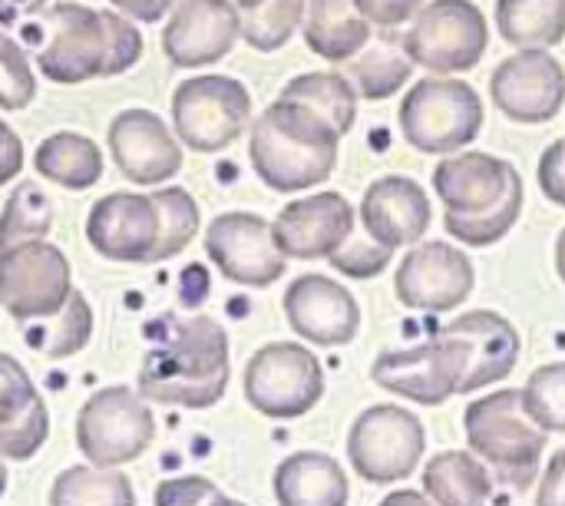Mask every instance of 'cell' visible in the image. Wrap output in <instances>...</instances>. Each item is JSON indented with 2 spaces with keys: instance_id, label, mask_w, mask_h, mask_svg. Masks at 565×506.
Here are the masks:
<instances>
[{
  "instance_id": "obj_1",
  "label": "cell",
  "mask_w": 565,
  "mask_h": 506,
  "mask_svg": "<svg viewBox=\"0 0 565 506\" xmlns=\"http://www.w3.org/2000/svg\"><path fill=\"white\" fill-rule=\"evenodd\" d=\"M30 36L40 46V73L63 86L119 76L142 56V33L132 20L83 3H53L40 13Z\"/></svg>"
},
{
  "instance_id": "obj_2",
  "label": "cell",
  "mask_w": 565,
  "mask_h": 506,
  "mask_svg": "<svg viewBox=\"0 0 565 506\" xmlns=\"http://www.w3.org/2000/svg\"><path fill=\"white\" fill-rule=\"evenodd\" d=\"M228 338L205 315L169 318L159 345L142 358L136 394L152 404L205 411L228 391Z\"/></svg>"
},
{
  "instance_id": "obj_3",
  "label": "cell",
  "mask_w": 565,
  "mask_h": 506,
  "mask_svg": "<svg viewBox=\"0 0 565 506\" xmlns=\"http://www.w3.org/2000/svg\"><path fill=\"white\" fill-rule=\"evenodd\" d=\"M338 129L295 99H275L252 123V166L275 192H301L331 179L338 166Z\"/></svg>"
},
{
  "instance_id": "obj_4",
  "label": "cell",
  "mask_w": 565,
  "mask_h": 506,
  "mask_svg": "<svg viewBox=\"0 0 565 506\" xmlns=\"http://www.w3.org/2000/svg\"><path fill=\"white\" fill-rule=\"evenodd\" d=\"M463 431L470 451L500 471L510 487L526 491L536 481L546 434L523 411L520 391H490L477 398L463 414Z\"/></svg>"
},
{
  "instance_id": "obj_5",
  "label": "cell",
  "mask_w": 565,
  "mask_h": 506,
  "mask_svg": "<svg viewBox=\"0 0 565 506\" xmlns=\"http://www.w3.org/2000/svg\"><path fill=\"white\" fill-rule=\"evenodd\" d=\"M483 126L480 93L457 76H427L401 103L404 139L427 156H450L470 146Z\"/></svg>"
},
{
  "instance_id": "obj_6",
  "label": "cell",
  "mask_w": 565,
  "mask_h": 506,
  "mask_svg": "<svg viewBox=\"0 0 565 506\" xmlns=\"http://www.w3.org/2000/svg\"><path fill=\"white\" fill-rule=\"evenodd\" d=\"M172 123L185 149L222 152L252 126V93L235 76H189L172 93Z\"/></svg>"
},
{
  "instance_id": "obj_7",
  "label": "cell",
  "mask_w": 565,
  "mask_h": 506,
  "mask_svg": "<svg viewBox=\"0 0 565 506\" xmlns=\"http://www.w3.org/2000/svg\"><path fill=\"white\" fill-rule=\"evenodd\" d=\"M245 401L271 418V421H295L318 408L324 394V371L315 351L298 341H275L258 348L245 365Z\"/></svg>"
},
{
  "instance_id": "obj_8",
  "label": "cell",
  "mask_w": 565,
  "mask_h": 506,
  "mask_svg": "<svg viewBox=\"0 0 565 506\" xmlns=\"http://www.w3.org/2000/svg\"><path fill=\"white\" fill-rule=\"evenodd\" d=\"M404 53L430 73H467L490 46V23L473 0H434L404 33Z\"/></svg>"
},
{
  "instance_id": "obj_9",
  "label": "cell",
  "mask_w": 565,
  "mask_h": 506,
  "mask_svg": "<svg viewBox=\"0 0 565 506\" xmlns=\"http://www.w3.org/2000/svg\"><path fill=\"white\" fill-rule=\"evenodd\" d=\"M156 418L132 388H103L76 414V447L93 467L116 471L149 451Z\"/></svg>"
},
{
  "instance_id": "obj_10",
  "label": "cell",
  "mask_w": 565,
  "mask_h": 506,
  "mask_svg": "<svg viewBox=\"0 0 565 506\" xmlns=\"http://www.w3.org/2000/svg\"><path fill=\"white\" fill-rule=\"evenodd\" d=\"M427 434L420 418L397 404L367 408L348 434V461L371 484H397L411 477L424 457Z\"/></svg>"
},
{
  "instance_id": "obj_11",
  "label": "cell",
  "mask_w": 565,
  "mask_h": 506,
  "mask_svg": "<svg viewBox=\"0 0 565 506\" xmlns=\"http://www.w3.org/2000/svg\"><path fill=\"white\" fill-rule=\"evenodd\" d=\"M73 295L70 262L50 242H26L0 255V308L30 325L53 318Z\"/></svg>"
},
{
  "instance_id": "obj_12",
  "label": "cell",
  "mask_w": 565,
  "mask_h": 506,
  "mask_svg": "<svg viewBox=\"0 0 565 506\" xmlns=\"http://www.w3.org/2000/svg\"><path fill=\"white\" fill-rule=\"evenodd\" d=\"M463 375H467V351L460 341L444 335L407 351H384L371 365V378L377 388L424 408H440L454 394H460Z\"/></svg>"
},
{
  "instance_id": "obj_13",
  "label": "cell",
  "mask_w": 565,
  "mask_h": 506,
  "mask_svg": "<svg viewBox=\"0 0 565 506\" xmlns=\"http://www.w3.org/2000/svg\"><path fill=\"white\" fill-rule=\"evenodd\" d=\"M212 265L235 285L268 288L285 275V255L271 239V225L255 212H225L205 232Z\"/></svg>"
},
{
  "instance_id": "obj_14",
  "label": "cell",
  "mask_w": 565,
  "mask_h": 506,
  "mask_svg": "<svg viewBox=\"0 0 565 506\" xmlns=\"http://www.w3.org/2000/svg\"><path fill=\"white\" fill-rule=\"evenodd\" d=\"M490 96L513 123H550L565 103V70L550 50H516L507 56L493 80Z\"/></svg>"
},
{
  "instance_id": "obj_15",
  "label": "cell",
  "mask_w": 565,
  "mask_h": 506,
  "mask_svg": "<svg viewBox=\"0 0 565 506\" xmlns=\"http://www.w3.org/2000/svg\"><path fill=\"white\" fill-rule=\"evenodd\" d=\"M473 262L447 245V242H424L407 252L397 268L394 292L414 312H454L473 292Z\"/></svg>"
},
{
  "instance_id": "obj_16",
  "label": "cell",
  "mask_w": 565,
  "mask_h": 506,
  "mask_svg": "<svg viewBox=\"0 0 565 506\" xmlns=\"http://www.w3.org/2000/svg\"><path fill=\"white\" fill-rule=\"evenodd\" d=\"M354 205L341 192H318L288 202L271 222V239L285 259H331L354 232Z\"/></svg>"
},
{
  "instance_id": "obj_17",
  "label": "cell",
  "mask_w": 565,
  "mask_h": 506,
  "mask_svg": "<svg viewBox=\"0 0 565 506\" xmlns=\"http://www.w3.org/2000/svg\"><path fill=\"white\" fill-rule=\"evenodd\" d=\"M285 318L291 331L318 348H344L358 338V298L328 275H301L285 292Z\"/></svg>"
},
{
  "instance_id": "obj_18",
  "label": "cell",
  "mask_w": 565,
  "mask_h": 506,
  "mask_svg": "<svg viewBox=\"0 0 565 506\" xmlns=\"http://www.w3.org/2000/svg\"><path fill=\"white\" fill-rule=\"evenodd\" d=\"M238 36L242 20L232 0H182L162 30V50L172 66L199 70L228 56Z\"/></svg>"
},
{
  "instance_id": "obj_19",
  "label": "cell",
  "mask_w": 565,
  "mask_h": 506,
  "mask_svg": "<svg viewBox=\"0 0 565 506\" xmlns=\"http://www.w3.org/2000/svg\"><path fill=\"white\" fill-rule=\"evenodd\" d=\"M89 245L113 262H152L159 245V209L152 196L109 192L86 219Z\"/></svg>"
},
{
  "instance_id": "obj_20",
  "label": "cell",
  "mask_w": 565,
  "mask_h": 506,
  "mask_svg": "<svg viewBox=\"0 0 565 506\" xmlns=\"http://www.w3.org/2000/svg\"><path fill=\"white\" fill-rule=\"evenodd\" d=\"M113 162L136 186H159L182 169V149L169 126L149 109H122L106 133Z\"/></svg>"
},
{
  "instance_id": "obj_21",
  "label": "cell",
  "mask_w": 565,
  "mask_h": 506,
  "mask_svg": "<svg viewBox=\"0 0 565 506\" xmlns=\"http://www.w3.org/2000/svg\"><path fill=\"white\" fill-rule=\"evenodd\" d=\"M440 335L460 341L467 351V375H463L460 394H470V391H480L510 378L523 351L520 331L503 315L487 312V308L454 318Z\"/></svg>"
},
{
  "instance_id": "obj_22",
  "label": "cell",
  "mask_w": 565,
  "mask_h": 506,
  "mask_svg": "<svg viewBox=\"0 0 565 506\" xmlns=\"http://www.w3.org/2000/svg\"><path fill=\"white\" fill-rule=\"evenodd\" d=\"M430 199L420 182L407 176H384L374 179L361 199V225L364 235L384 249H404L424 239L430 229Z\"/></svg>"
},
{
  "instance_id": "obj_23",
  "label": "cell",
  "mask_w": 565,
  "mask_h": 506,
  "mask_svg": "<svg viewBox=\"0 0 565 506\" xmlns=\"http://www.w3.org/2000/svg\"><path fill=\"white\" fill-rule=\"evenodd\" d=\"M513 176L516 169L500 156L457 152L437 162L434 189L450 215H480L507 196Z\"/></svg>"
},
{
  "instance_id": "obj_24",
  "label": "cell",
  "mask_w": 565,
  "mask_h": 506,
  "mask_svg": "<svg viewBox=\"0 0 565 506\" xmlns=\"http://www.w3.org/2000/svg\"><path fill=\"white\" fill-rule=\"evenodd\" d=\"M271 487L278 506H348L351 497V484L341 464L318 451L285 457Z\"/></svg>"
},
{
  "instance_id": "obj_25",
  "label": "cell",
  "mask_w": 565,
  "mask_h": 506,
  "mask_svg": "<svg viewBox=\"0 0 565 506\" xmlns=\"http://www.w3.org/2000/svg\"><path fill=\"white\" fill-rule=\"evenodd\" d=\"M305 43L331 60H354L371 43V23L361 17L354 0H308L305 3Z\"/></svg>"
},
{
  "instance_id": "obj_26",
  "label": "cell",
  "mask_w": 565,
  "mask_h": 506,
  "mask_svg": "<svg viewBox=\"0 0 565 506\" xmlns=\"http://www.w3.org/2000/svg\"><path fill=\"white\" fill-rule=\"evenodd\" d=\"M424 491L434 506H487L493 494L490 471L467 451H444L424 467Z\"/></svg>"
},
{
  "instance_id": "obj_27",
  "label": "cell",
  "mask_w": 565,
  "mask_h": 506,
  "mask_svg": "<svg viewBox=\"0 0 565 506\" xmlns=\"http://www.w3.org/2000/svg\"><path fill=\"white\" fill-rule=\"evenodd\" d=\"M33 166L43 179H53L73 192H83L103 179V152L89 136L79 133L46 136L33 152Z\"/></svg>"
},
{
  "instance_id": "obj_28",
  "label": "cell",
  "mask_w": 565,
  "mask_h": 506,
  "mask_svg": "<svg viewBox=\"0 0 565 506\" xmlns=\"http://www.w3.org/2000/svg\"><path fill=\"white\" fill-rule=\"evenodd\" d=\"M497 27L513 46L550 50L565 40V0H497Z\"/></svg>"
},
{
  "instance_id": "obj_29",
  "label": "cell",
  "mask_w": 565,
  "mask_h": 506,
  "mask_svg": "<svg viewBox=\"0 0 565 506\" xmlns=\"http://www.w3.org/2000/svg\"><path fill=\"white\" fill-rule=\"evenodd\" d=\"M89 338H93V308L79 292H73L70 302L53 318L23 325V341L53 361L73 358L76 351L89 345Z\"/></svg>"
},
{
  "instance_id": "obj_30",
  "label": "cell",
  "mask_w": 565,
  "mask_h": 506,
  "mask_svg": "<svg viewBox=\"0 0 565 506\" xmlns=\"http://www.w3.org/2000/svg\"><path fill=\"white\" fill-rule=\"evenodd\" d=\"M281 99L305 103L308 109L324 116L338 129V136L351 133L358 119V89L344 73H301L285 83Z\"/></svg>"
},
{
  "instance_id": "obj_31",
  "label": "cell",
  "mask_w": 565,
  "mask_h": 506,
  "mask_svg": "<svg viewBox=\"0 0 565 506\" xmlns=\"http://www.w3.org/2000/svg\"><path fill=\"white\" fill-rule=\"evenodd\" d=\"M411 70L414 63L404 53V43L394 36H381L354 56L348 80L364 99H387L411 80Z\"/></svg>"
},
{
  "instance_id": "obj_32",
  "label": "cell",
  "mask_w": 565,
  "mask_h": 506,
  "mask_svg": "<svg viewBox=\"0 0 565 506\" xmlns=\"http://www.w3.org/2000/svg\"><path fill=\"white\" fill-rule=\"evenodd\" d=\"M50 506H136V494L122 471L66 467L53 481Z\"/></svg>"
},
{
  "instance_id": "obj_33",
  "label": "cell",
  "mask_w": 565,
  "mask_h": 506,
  "mask_svg": "<svg viewBox=\"0 0 565 506\" xmlns=\"http://www.w3.org/2000/svg\"><path fill=\"white\" fill-rule=\"evenodd\" d=\"M50 229H53L50 196L30 179L17 182V189L10 192V199L0 212V255L10 249H20L26 242H43Z\"/></svg>"
},
{
  "instance_id": "obj_34",
  "label": "cell",
  "mask_w": 565,
  "mask_h": 506,
  "mask_svg": "<svg viewBox=\"0 0 565 506\" xmlns=\"http://www.w3.org/2000/svg\"><path fill=\"white\" fill-rule=\"evenodd\" d=\"M520 212H523V179L516 172L513 182H510V189H507V196L493 209H487L480 215H450L447 212L444 215V225H447V232L457 242H463L470 249H487V245L500 242L516 225Z\"/></svg>"
},
{
  "instance_id": "obj_35",
  "label": "cell",
  "mask_w": 565,
  "mask_h": 506,
  "mask_svg": "<svg viewBox=\"0 0 565 506\" xmlns=\"http://www.w3.org/2000/svg\"><path fill=\"white\" fill-rule=\"evenodd\" d=\"M238 20L242 36L252 50L275 53L295 36L298 23L305 20V0H258L252 10H242Z\"/></svg>"
},
{
  "instance_id": "obj_36",
  "label": "cell",
  "mask_w": 565,
  "mask_h": 506,
  "mask_svg": "<svg viewBox=\"0 0 565 506\" xmlns=\"http://www.w3.org/2000/svg\"><path fill=\"white\" fill-rule=\"evenodd\" d=\"M156 209H159V245L152 252V262H166L172 255H179L199 232V205L195 199L179 189V186H166L152 196Z\"/></svg>"
},
{
  "instance_id": "obj_37",
  "label": "cell",
  "mask_w": 565,
  "mask_h": 506,
  "mask_svg": "<svg viewBox=\"0 0 565 506\" xmlns=\"http://www.w3.org/2000/svg\"><path fill=\"white\" fill-rule=\"evenodd\" d=\"M520 394L523 411L543 434H565V361L533 371Z\"/></svg>"
},
{
  "instance_id": "obj_38",
  "label": "cell",
  "mask_w": 565,
  "mask_h": 506,
  "mask_svg": "<svg viewBox=\"0 0 565 506\" xmlns=\"http://www.w3.org/2000/svg\"><path fill=\"white\" fill-rule=\"evenodd\" d=\"M36 96V76L26 50L13 36H0V109H26Z\"/></svg>"
},
{
  "instance_id": "obj_39",
  "label": "cell",
  "mask_w": 565,
  "mask_h": 506,
  "mask_svg": "<svg viewBox=\"0 0 565 506\" xmlns=\"http://www.w3.org/2000/svg\"><path fill=\"white\" fill-rule=\"evenodd\" d=\"M43 398L36 394L26 368L13 358L0 351V431L17 424L23 414H30Z\"/></svg>"
},
{
  "instance_id": "obj_40",
  "label": "cell",
  "mask_w": 565,
  "mask_h": 506,
  "mask_svg": "<svg viewBox=\"0 0 565 506\" xmlns=\"http://www.w3.org/2000/svg\"><path fill=\"white\" fill-rule=\"evenodd\" d=\"M391 259H394L391 249L377 245V242L367 239L364 232H361V235L351 232V239H348L328 262H331L341 275H348V278H374V275H381V272L391 265Z\"/></svg>"
},
{
  "instance_id": "obj_41",
  "label": "cell",
  "mask_w": 565,
  "mask_h": 506,
  "mask_svg": "<svg viewBox=\"0 0 565 506\" xmlns=\"http://www.w3.org/2000/svg\"><path fill=\"white\" fill-rule=\"evenodd\" d=\"M50 438V414L40 401L30 414H23L17 424L0 431V461H30Z\"/></svg>"
},
{
  "instance_id": "obj_42",
  "label": "cell",
  "mask_w": 565,
  "mask_h": 506,
  "mask_svg": "<svg viewBox=\"0 0 565 506\" xmlns=\"http://www.w3.org/2000/svg\"><path fill=\"white\" fill-rule=\"evenodd\" d=\"M218 487L205 477H172L156 487V506H209Z\"/></svg>"
},
{
  "instance_id": "obj_43",
  "label": "cell",
  "mask_w": 565,
  "mask_h": 506,
  "mask_svg": "<svg viewBox=\"0 0 565 506\" xmlns=\"http://www.w3.org/2000/svg\"><path fill=\"white\" fill-rule=\"evenodd\" d=\"M536 176H540L543 196H546L553 205L565 209V139H556V143L543 152V159H540V166H536Z\"/></svg>"
},
{
  "instance_id": "obj_44",
  "label": "cell",
  "mask_w": 565,
  "mask_h": 506,
  "mask_svg": "<svg viewBox=\"0 0 565 506\" xmlns=\"http://www.w3.org/2000/svg\"><path fill=\"white\" fill-rule=\"evenodd\" d=\"M354 7L361 10V17L367 23L377 27H401L407 20H414L424 7V0H354Z\"/></svg>"
},
{
  "instance_id": "obj_45",
  "label": "cell",
  "mask_w": 565,
  "mask_h": 506,
  "mask_svg": "<svg viewBox=\"0 0 565 506\" xmlns=\"http://www.w3.org/2000/svg\"><path fill=\"white\" fill-rule=\"evenodd\" d=\"M536 506H565V447L559 454H553V461L543 474Z\"/></svg>"
},
{
  "instance_id": "obj_46",
  "label": "cell",
  "mask_w": 565,
  "mask_h": 506,
  "mask_svg": "<svg viewBox=\"0 0 565 506\" xmlns=\"http://www.w3.org/2000/svg\"><path fill=\"white\" fill-rule=\"evenodd\" d=\"M20 169H23V143H20V136H17L10 126L0 119V186L10 182V179H17Z\"/></svg>"
},
{
  "instance_id": "obj_47",
  "label": "cell",
  "mask_w": 565,
  "mask_h": 506,
  "mask_svg": "<svg viewBox=\"0 0 565 506\" xmlns=\"http://www.w3.org/2000/svg\"><path fill=\"white\" fill-rule=\"evenodd\" d=\"M113 7H119L126 13V20H142V23H156L162 20L172 7H179L182 0H109Z\"/></svg>"
},
{
  "instance_id": "obj_48",
  "label": "cell",
  "mask_w": 565,
  "mask_h": 506,
  "mask_svg": "<svg viewBox=\"0 0 565 506\" xmlns=\"http://www.w3.org/2000/svg\"><path fill=\"white\" fill-rule=\"evenodd\" d=\"M46 7V0H0V36H7V30H13L20 20L36 17Z\"/></svg>"
},
{
  "instance_id": "obj_49",
  "label": "cell",
  "mask_w": 565,
  "mask_h": 506,
  "mask_svg": "<svg viewBox=\"0 0 565 506\" xmlns=\"http://www.w3.org/2000/svg\"><path fill=\"white\" fill-rule=\"evenodd\" d=\"M377 506H434V504H430V497H424V494H417V491H394V494H387V497H384Z\"/></svg>"
},
{
  "instance_id": "obj_50",
  "label": "cell",
  "mask_w": 565,
  "mask_h": 506,
  "mask_svg": "<svg viewBox=\"0 0 565 506\" xmlns=\"http://www.w3.org/2000/svg\"><path fill=\"white\" fill-rule=\"evenodd\" d=\"M556 268H559V278L565 282V229L559 232V242H556Z\"/></svg>"
},
{
  "instance_id": "obj_51",
  "label": "cell",
  "mask_w": 565,
  "mask_h": 506,
  "mask_svg": "<svg viewBox=\"0 0 565 506\" xmlns=\"http://www.w3.org/2000/svg\"><path fill=\"white\" fill-rule=\"evenodd\" d=\"M209 506H245V504H238V500H232V497H222V494H218V497H215Z\"/></svg>"
},
{
  "instance_id": "obj_52",
  "label": "cell",
  "mask_w": 565,
  "mask_h": 506,
  "mask_svg": "<svg viewBox=\"0 0 565 506\" xmlns=\"http://www.w3.org/2000/svg\"><path fill=\"white\" fill-rule=\"evenodd\" d=\"M232 3H235V10L242 13V10H252V7H255L258 0H232Z\"/></svg>"
},
{
  "instance_id": "obj_53",
  "label": "cell",
  "mask_w": 565,
  "mask_h": 506,
  "mask_svg": "<svg viewBox=\"0 0 565 506\" xmlns=\"http://www.w3.org/2000/svg\"><path fill=\"white\" fill-rule=\"evenodd\" d=\"M3 491H7V467L0 464V497H3Z\"/></svg>"
}]
</instances>
